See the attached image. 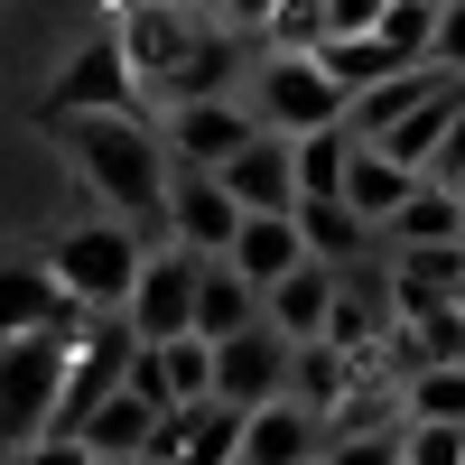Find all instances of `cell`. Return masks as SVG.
Instances as JSON below:
<instances>
[{"label":"cell","instance_id":"obj_26","mask_svg":"<svg viewBox=\"0 0 465 465\" xmlns=\"http://www.w3.org/2000/svg\"><path fill=\"white\" fill-rule=\"evenodd\" d=\"M159 363H168V401H177V410H186V401H214V344H205V335L159 344Z\"/></svg>","mask_w":465,"mask_h":465},{"label":"cell","instance_id":"obj_23","mask_svg":"<svg viewBox=\"0 0 465 465\" xmlns=\"http://www.w3.org/2000/svg\"><path fill=\"white\" fill-rule=\"evenodd\" d=\"M270 326H280L289 344H326V326H335V270L307 261L298 280H280L270 289Z\"/></svg>","mask_w":465,"mask_h":465},{"label":"cell","instance_id":"obj_8","mask_svg":"<svg viewBox=\"0 0 465 465\" xmlns=\"http://www.w3.org/2000/svg\"><path fill=\"white\" fill-rule=\"evenodd\" d=\"M214 19L196 10V0H122V47H131V65H140V84H177V65L196 56V37H205Z\"/></svg>","mask_w":465,"mask_h":465},{"label":"cell","instance_id":"obj_30","mask_svg":"<svg viewBox=\"0 0 465 465\" xmlns=\"http://www.w3.org/2000/svg\"><path fill=\"white\" fill-rule=\"evenodd\" d=\"M410 465H465V429H410Z\"/></svg>","mask_w":465,"mask_h":465},{"label":"cell","instance_id":"obj_25","mask_svg":"<svg viewBox=\"0 0 465 465\" xmlns=\"http://www.w3.org/2000/svg\"><path fill=\"white\" fill-rule=\"evenodd\" d=\"M401 391H410V429H465V363H438Z\"/></svg>","mask_w":465,"mask_h":465},{"label":"cell","instance_id":"obj_7","mask_svg":"<svg viewBox=\"0 0 465 465\" xmlns=\"http://www.w3.org/2000/svg\"><path fill=\"white\" fill-rule=\"evenodd\" d=\"M242 205H232V186L214 168H177L168 177V242L196 252V261H232V242H242Z\"/></svg>","mask_w":465,"mask_h":465},{"label":"cell","instance_id":"obj_15","mask_svg":"<svg viewBox=\"0 0 465 465\" xmlns=\"http://www.w3.org/2000/svg\"><path fill=\"white\" fill-rule=\"evenodd\" d=\"M326 419L298 410V401H270L252 410V438H242V465H326Z\"/></svg>","mask_w":465,"mask_h":465},{"label":"cell","instance_id":"obj_4","mask_svg":"<svg viewBox=\"0 0 465 465\" xmlns=\"http://www.w3.org/2000/svg\"><path fill=\"white\" fill-rule=\"evenodd\" d=\"M252 112H261V131H280V140H317V131L354 122L344 84H335L317 56H261L252 65Z\"/></svg>","mask_w":465,"mask_h":465},{"label":"cell","instance_id":"obj_27","mask_svg":"<svg viewBox=\"0 0 465 465\" xmlns=\"http://www.w3.org/2000/svg\"><path fill=\"white\" fill-rule=\"evenodd\" d=\"M326 465H410V438H326Z\"/></svg>","mask_w":465,"mask_h":465},{"label":"cell","instance_id":"obj_14","mask_svg":"<svg viewBox=\"0 0 465 465\" xmlns=\"http://www.w3.org/2000/svg\"><path fill=\"white\" fill-rule=\"evenodd\" d=\"M159 419H168V410H149L131 381H122V391H112V401L84 419V429H74V438H84V456H94V465H140L149 447H159Z\"/></svg>","mask_w":465,"mask_h":465},{"label":"cell","instance_id":"obj_16","mask_svg":"<svg viewBox=\"0 0 465 465\" xmlns=\"http://www.w3.org/2000/svg\"><path fill=\"white\" fill-rule=\"evenodd\" d=\"M232 270H242L261 298L280 289V280H298V270H307V232H298V214H252L242 242H232Z\"/></svg>","mask_w":465,"mask_h":465},{"label":"cell","instance_id":"obj_21","mask_svg":"<svg viewBox=\"0 0 465 465\" xmlns=\"http://www.w3.org/2000/svg\"><path fill=\"white\" fill-rule=\"evenodd\" d=\"M317 65L344 84V103H363V94H381V84H401V74H419V65L391 47V37H326Z\"/></svg>","mask_w":465,"mask_h":465},{"label":"cell","instance_id":"obj_28","mask_svg":"<svg viewBox=\"0 0 465 465\" xmlns=\"http://www.w3.org/2000/svg\"><path fill=\"white\" fill-rule=\"evenodd\" d=\"M391 0H326V37H381Z\"/></svg>","mask_w":465,"mask_h":465},{"label":"cell","instance_id":"obj_24","mask_svg":"<svg viewBox=\"0 0 465 465\" xmlns=\"http://www.w3.org/2000/svg\"><path fill=\"white\" fill-rule=\"evenodd\" d=\"M438 242H465V196L438 186V177H419V196L391 223V252H438Z\"/></svg>","mask_w":465,"mask_h":465},{"label":"cell","instance_id":"obj_36","mask_svg":"<svg viewBox=\"0 0 465 465\" xmlns=\"http://www.w3.org/2000/svg\"><path fill=\"white\" fill-rule=\"evenodd\" d=\"M456 307H465V298H456Z\"/></svg>","mask_w":465,"mask_h":465},{"label":"cell","instance_id":"obj_9","mask_svg":"<svg viewBox=\"0 0 465 465\" xmlns=\"http://www.w3.org/2000/svg\"><path fill=\"white\" fill-rule=\"evenodd\" d=\"M289 363H298V344L261 317L252 335L214 344V401H232V410H270V401H289Z\"/></svg>","mask_w":465,"mask_h":465},{"label":"cell","instance_id":"obj_3","mask_svg":"<svg viewBox=\"0 0 465 465\" xmlns=\"http://www.w3.org/2000/svg\"><path fill=\"white\" fill-rule=\"evenodd\" d=\"M65 381H74V335H19L0 344V447H37L56 438V410H65Z\"/></svg>","mask_w":465,"mask_h":465},{"label":"cell","instance_id":"obj_1","mask_svg":"<svg viewBox=\"0 0 465 465\" xmlns=\"http://www.w3.org/2000/svg\"><path fill=\"white\" fill-rule=\"evenodd\" d=\"M56 140L74 149V168H84L112 205H131V223H159L168 232V131L131 122V112H74V122H56Z\"/></svg>","mask_w":465,"mask_h":465},{"label":"cell","instance_id":"obj_12","mask_svg":"<svg viewBox=\"0 0 465 465\" xmlns=\"http://www.w3.org/2000/svg\"><path fill=\"white\" fill-rule=\"evenodd\" d=\"M242 438H252V410L232 401H186L159 419V465H242Z\"/></svg>","mask_w":465,"mask_h":465},{"label":"cell","instance_id":"obj_29","mask_svg":"<svg viewBox=\"0 0 465 465\" xmlns=\"http://www.w3.org/2000/svg\"><path fill=\"white\" fill-rule=\"evenodd\" d=\"M429 65L465 84V0H447V10H438V56H429Z\"/></svg>","mask_w":465,"mask_h":465},{"label":"cell","instance_id":"obj_11","mask_svg":"<svg viewBox=\"0 0 465 465\" xmlns=\"http://www.w3.org/2000/svg\"><path fill=\"white\" fill-rule=\"evenodd\" d=\"M94 317L56 289V270L47 261H0V344H19V335H84Z\"/></svg>","mask_w":465,"mask_h":465},{"label":"cell","instance_id":"obj_18","mask_svg":"<svg viewBox=\"0 0 465 465\" xmlns=\"http://www.w3.org/2000/svg\"><path fill=\"white\" fill-rule=\"evenodd\" d=\"M270 317V298L242 280V270H232V261H205V289H196V335L205 344H232V335H252Z\"/></svg>","mask_w":465,"mask_h":465},{"label":"cell","instance_id":"obj_35","mask_svg":"<svg viewBox=\"0 0 465 465\" xmlns=\"http://www.w3.org/2000/svg\"><path fill=\"white\" fill-rule=\"evenodd\" d=\"M140 465H159V456H140Z\"/></svg>","mask_w":465,"mask_h":465},{"label":"cell","instance_id":"obj_17","mask_svg":"<svg viewBox=\"0 0 465 465\" xmlns=\"http://www.w3.org/2000/svg\"><path fill=\"white\" fill-rule=\"evenodd\" d=\"M232 84H242V28H232V19H214V28L196 37V56L177 65L168 112H177V103H232Z\"/></svg>","mask_w":465,"mask_h":465},{"label":"cell","instance_id":"obj_10","mask_svg":"<svg viewBox=\"0 0 465 465\" xmlns=\"http://www.w3.org/2000/svg\"><path fill=\"white\" fill-rule=\"evenodd\" d=\"M252 140H270V131H261V112H252L242 94H232V103H177V112H168V159H177V168H214V177H223Z\"/></svg>","mask_w":465,"mask_h":465},{"label":"cell","instance_id":"obj_19","mask_svg":"<svg viewBox=\"0 0 465 465\" xmlns=\"http://www.w3.org/2000/svg\"><path fill=\"white\" fill-rule=\"evenodd\" d=\"M381 372V363H354V354H335V344H298V363H289V401L298 410H317L326 429H335V410L354 401V381Z\"/></svg>","mask_w":465,"mask_h":465},{"label":"cell","instance_id":"obj_2","mask_svg":"<svg viewBox=\"0 0 465 465\" xmlns=\"http://www.w3.org/2000/svg\"><path fill=\"white\" fill-rule=\"evenodd\" d=\"M47 270H56V289L84 307V317H131V289L149 270V242L131 223H74V232H56Z\"/></svg>","mask_w":465,"mask_h":465},{"label":"cell","instance_id":"obj_32","mask_svg":"<svg viewBox=\"0 0 465 465\" xmlns=\"http://www.w3.org/2000/svg\"><path fill=\"white\" fill-rule=\"evenodd\" d=\"M429 177L465 196V103H456V122H447V140H438V168H429Z\"/></svg>","mask_w":465,"mask_h":465},{"label":"cell","instance_id":"obj_34","mask_svg":"<svg viewBox=\"0 0 465 465\" xmlns=\"http://www.w3.org/2000/svg\"><path fill=\"white\" fill-rule=\"evenodd\" d=\"M280 10H289V0H223V19H232V28H270Z\"/></svg>","mask_w":465,"mask_h":465},{"label":"cell","instance_id":"obj_31","mask_svg":"<svg viewBox=\"0 0 465 465\" xmlns=\"http://www.w3.org/2000/svg\"><path fill=\"white\" fill-rule=\"evenodd\" d=\"M131 391H140L149 410H177V401H168V363H159V344H140V354H131Z\"/></svg>","mask_w":465,"mask_h":465},{"label":"cell","instance_id":"obj_33","mask_svg":"<svg viewBox=\"0 0 465 465\" xmlns=\"http://www.w3.org/2000/svg\"><path fill=\"white\" fill-rule=\"evenodd\" d=\"M10 465H94V456H84V438H37V447H19Z\"/></svg>","mask_w":465,"mask_h":465},{"label":"cell","instance_id":"obj_20","mask_svg":"<svg viewBox=\"0 0 465 465\" xmlns=\"http://www.w3.org/2000/svg\"><path fill=\"white\" fill-rule=\"evenodd\" d=\"M298 232H307V261H326V270H363V261L391 252L354 205H298Z\"/></svg>","mask_w":465,"mask_h":465},{"label":"cell","instance_id":"obj_5","mask_svg":"<svg viewBox=\"0 0 465 465\" xmlns=\"http://www.w3.org/2000/svg\"><path fill=\"white\" fill-rule=\"evenodd\" d=\"M140 65H131V47H122V28H94L84 47L65 56V74H56V94H47V122H74V112H131L140 122Z\"/></svg>","mask_w":465,"mask_h":465},{"label":"cell","instance_id":"obj_22","mask_svg":"<svg viewBox=\"0 0 465 465\" xmlns=\"http://www.w3.org/2000/svg\"><path fill=\"white\" fill-rule=\"evenodd\" d=\"M419 196V177L401 168V159H381V149H354V177H344V205H354L381 242H391V223H401V205Z\"/></svg>","mask_w":465,"mask_h":465},{"label":"cell","instance_id":"obj_13","mask_svg":"<svg viewBox=\"0 0 465 465\" xmlns=\"http://www.w3.org/2000/svg\"><path fill=\"white\" fill-rule=\"evenodd\" d=\"M223 186H232V205H242V214H298V205H307V196H298V149H289L280 131L252 140L242 159L223 168Z\"/></svg>","mask_w":465,"mask_h":465},{"label":"cell","instance_id":"obj_6","mask_svg":"<svg viewBox=\"0 0 465 465\" xmlns=\"http://www.w3.org/2000/svg\"><path fill=\"white\" fill-rule=\"evenodd\" d=\"M196 289H205V261H196V252L149 242V270H140V289H131V335H140V344L196 335Z\"/></svg>","mask_w":465,"mask_h":465}]
</instances>
